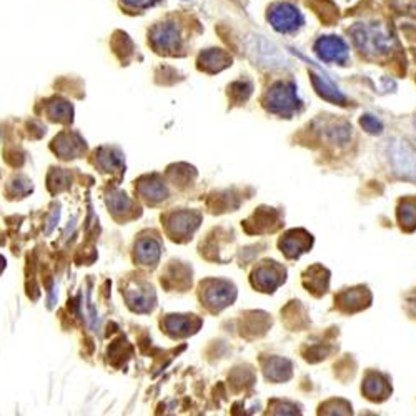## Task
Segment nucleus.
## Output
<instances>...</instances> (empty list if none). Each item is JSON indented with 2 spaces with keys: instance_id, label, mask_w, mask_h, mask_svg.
<instances>
[{
  "instance_id": "nucleus-1",
  "label": "nucleus",
  "mask_w": 416,
  "mask_h": 416,
  "mask_svg": "<svg viewBox=\"0 0 416 416\" xmlns=\"http://www.w3.org/2000/svg\"><path fill=\"white\" fill-rule=\"evenodd\" d=\"M266 107L271 112L280 113V115H291V113L298 110L300 100L296 95V87L293 83L280 82L270 88L269 95H266Z\"/></svg>"
},
{
  "instance_id": "nucleus-2",
  "label": "nucleus",
  "mask_w": 416,
  "mask_h": 416,
  "mask_svg": "<svg viewBox=\"0 0 416 416\" xmlns=\"http://www.w3.org/2000/svg\"><path fill=\"white\" fill-rule=\"evenodd\" d=\"M355 43L361 52L370 56H383L391 48V38L378 27H360L353 32Z\"/></svg>"
},
{
  "instance_id": "nucleus-3",
  "label": "nucleus",
  "mask_w": 416,
  "mask_h": 416,
  "mask_svg": "<svg viewBox=\"0 0 416 416\" xmlns=\"http://www.w3.org/2000/svg\"><path fill=\"white\" fill-rule=\"evenodd\" d=\"M266 19H269L271 27H274L276 32L281 33H290L296 31V28L301 26V22H303L298 9H295L291 4L286 2L274 4V6L269 9Z\"/></svg>"
},
{
  "instance_id": "nucleus-4",
  "label": "nucleus",
  "mask_w": 416,
  "mask_h": 416,
  "mask_svg": "<svg viewBox=\"0 0 416 416\" xmlns=\"http://www.w3.org/2000/svg\"><path fill=\"white\" fill-rule=\"evenodd\" d=\"M391 163L395 172L405 178H416V155L405 143H395L391 147Z\"/></svg>"
},
{
  "instance_id": "nucleus-5",
  "label": "nucleus",
  "mask_w": 416,
  "mask_h": 416,
  "mask_svg": "<svg viewBox=\"0 0 416 416\" xmlns=\"http://www.w3.org/2000/svg\"><path fill=\"white\" fill-rule=\"evenodd\" d=\"M315 52L321 61L343 63L348 58V47L338 37H323L315 43Z\"/></svg>"
},
{
  "instance_id": "nucleus-6",
  "label": "nucleus",
  "mask_w": 416,
  "mask_h": 416,
  "mask_svg": "<svg viewBox=\"0 0 416 416\" xmlns=\"http://www.w3.org/2000/svg\"><path fill=\"white\" fill-rule=\"evenodd\" d=\"M150 38L153 46L157 48H165V51H172V48L178 47L180 42V33L173 22H160L152 28Z\"/></svg>"
},
{
  "instance_id": "nucleus-7",
  "label": "nucleus",
  "mask_w": 416,
  "mask_h": 416,
  "mask_svg": "<svg viewBox=\"0 0 416 416\" xmlns=\"http://www.w3.org/2000/svg\"><path fill=\"white\" fill-rule=\"evenodd\" d=\"M311 244H313V239H311L310 234H306L305 230H293L284 236V240L280 241V246L286 255L295 259V256H300L305 251H308Z\"/></svg>"
},
{
  "instance_id": "nucleus-8",
  "label": "nucleus",
  "mask_w": 416,
  "mask_h": 416,
  "mask_svg": "<svg viewBox=\"0 0 416 416\" xmlns=\"http://www.w3.org/2000/svg\"><path fill=\"white\" fill-rule=\"evenodd\" d=\"M311 80H313V87L316 88V92H318L320 97H323L325 100H328L331 103L345 105V102H346L345 95L338 90V87L333 85V82H331L328 77L313 72L311 73Z\"/></svg>"
},
{
  "instance_id": "nucleus-9",
  "label": "nucleus",
  "mask_w": 416,
  "mask_h": 416,
  "mask_svg": "<svg viewBox=\"0 0 416 416\" xmlns=\"http://www.w3.org/2000/svg\"><path fill=\"white\" fill-rule=\"evenodd\" d=\"M363 393L370 400H383L390 393L388 380L378 373H370L363 381Z\"/></svg>"
},
{
  "instance_id": "nucleus-10",
  "label": "nucleus",
  "mask_w": 416,
  "mask_h": 416,
  "mask_svg": "<svg viewBox=\"0 0 416 416\" xmlns=\"http://www.w3.org/2000/svg\"><path fill=\"white\" fill-rule=\"evenodd\" d=\"M368 301H370V295L365 288L346 290L338 296V305L345 311L361 310L365 305H368Z\"/></svg>"
},
{
  "instance_id": "nucleus-11",
  "label": "nucleus",
  "mask_w": 416,
  "mask_h": 416,
  "mask_svg": "<svg viewBox=\"0 0 416 416\" xmlns=\"http://www.w3.org/2000/svg\"><path fill=\"white\" fill-rule=\"evenodd\" d=\"M284 280H285V271L275 265L264 266V269H260L255 274V281L259 284V286L265 288L266 291L276 288V286H279Z\"/></svg>"
},
{
  "instance_id": "nucleus-12",
  "label": "nucleus",
  "mask_w": 416,
  "mask_h": 416,
  "mask_svg": "<svg viewBox=\"0 0 416 416\" xmlns=\"http://www.w3.org/2000/svg\"><path fill=\"white\" fill-rule=\"evenodd\" d=\"M398 220L401 227L406 230H411L416 227V198H406L400 203L398 208Z\"/></svg>"
},
{
  "instance_id": "nucleus-13",
  "label": "nucleus",
  "mask_w": 416,
  "mask_h": 416,
  "mask_svg": "<svg viewBox=\"0 0 416 416\" xmlns=\"http://www.w3.org/2000/svg\"><path fill=\"white\" fill-rule=\"evenodd\" d=\"M291 375V365L288 360H281V358H275L270 361L269 370H266V376L275 381H281V380H288Z\"/></svg>"
},
{
  "instance_id": "nucleus-14",
  "label": "nucleus",
  "mask_w": 416,
  "mask_h": 416,
  "mask_svg": "<svg viewBox=\"0 0 416 416\" xmlns=\"http://www.w3.org/2000/svg\"><path fill=\"white\" fill-rule=\"evenodd\" d=\"M310 284H306V286L311 291H318V293H323L328 286V271L321 269V266H313L310 270Z\"/></svg>"
},
{
  "instance_id": "nucleus-15",
  "label": "nucleus",
  "mask_w": 416,
  "mask_h": 416,
  "mask_svg": "<svg viewBox=\"0 0 416 416\" xmlns=\"http://www.w3.org/2000/svg\"><path fill=\"white\" fill-rule=\"evenodd\" d=\"M120 2L127 9H132V11H147V9L160 4L162 0H120Z\"/></svg>"
},
{
  "instance_id": "nucleus-16",
  "label": "nucleus",
  "mask_w": 416,
  "mask_h": 416,
  "mask_svg": "<svg viewBox=\"0 0 416 416\" xmlns=\"http://www.w3.org/2000/svg\"><path fill=\"white\" fill-rule=\"evenodd\" d=\"M360 123H361V127H363V130H366L368 133H380L381 130H383L381 122L373 115H363L361 117Z\"/></svg>"
}]
</instances>
